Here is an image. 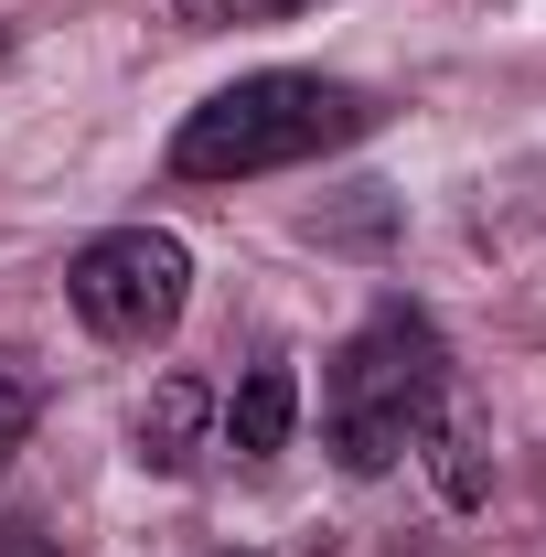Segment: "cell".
Returning <instances> with one entry per match:
<instances>
[{"label": "cell", "mask_w": 546, "mask_h": 557, "mask_svg": "<svg viewBox=\"0 0 546 557\" xmlns=\"http://www.w3.org/2000/svg\"><path fill=\"white\" fill-rule=\"evenodd\" d=\"M183 22H278V11H300V0H172Z\"/></svg>", "instance_id": "obj_6"}, {"label": "cell", "mask_w": 546, "mask_h": 557, "mask_svg": "<svg viewBox=\"0 0 546 557\" xmlns=\"http://www.w3.org/2000/svg\"><path fill=\"white\" fill-rule=\"evenodd\" d=\"M194 429H204V386H194V375H172V386L139 408V461L183 472V461H194Z\"/></svg>", "instance_id": "obj_5"}, {"label": "cell", "mask_w": 546, "mask_h": 557, "mask_svg": "<svg viewBox=\"0 0 546 557\" xmlns=\"http://www.w3.org/2000/svg\"><path fill=\"white\" fill-rule=\"evenodd\" d=\"M22 429H33V397H22V386H0V472H11V450H22Z\"/></svg>", "instance_id": "obj_7"}, {"label": "cell", "mask_w": 546, "mask_h": 557, "mask_svg": "<svg viewBox=\"0 0 546 557\" xmlns=\"http://www.w3.org/2000/svg\"><path fill=\"white\" fill-rule=\"evenodd\" d=\"M0 557H54V547H44L33 525H0Z\"/></svg>", "instance_id": "obj_8"}, {"label": "cell", "mask_w": 546, "mask_h": 557, "mask_svg": "<svg viewBox=\"0 0 546 557\" xmlns=\"http://www.w3.org/2000/svg\"><path fill=\"white\" fill-rule=\"evenodd\" d=\"M364 129H375V97H353L333 75H300V65H269V75L214 86L204 108L183 119L172 172L183 183H258V172L322 161V150H343V139H364Z\"/></svg>", "instance_id": "obj_1"}, {"label": "cell", "mask_w": 546, "mask_h": 557, "mask_svg": "<svg viewBox=\"0 0 546 557\" xmlns=\"http://www.w3.org/2000/svg\"><path fill=\"white\" fill-rule=\"evenodd\" d=\"M322 429H333L343 472H397L439 429V333L418 311H375L322 386Z\"/></svg>", "instance_id": "obj_2"}, {"label": "cell", "mask_w": 546, "mask_h": 557, "mask_svg": "<svg viewBox=\"0 0 546 557\" xmlns=\"http://www.w3.org/2000/svg\"><path fill=\"white\" fill-rule=\"evenodd\" d=\"M65 300L97 344H161L183 322V300H194V258L161 225H119V236H97L65 269Z\"/></svg>", "instance_id": "obj_3"}, {"label": "cell", "mask_w": 546, "mask_h": 557, "mask_svg": "<svg viewBox=\"0 0 546 557\" xmlns=\"http://www.w3.org/2000/svg\"><path fill=\"white\" fill-rule=\"evenodd\" d=\"M289 418H300V375L289 364H247V386L225 397V450L269 461L278 440H289Z\"/></svg>", "instance_id": "obj_4"}]
</instances>
